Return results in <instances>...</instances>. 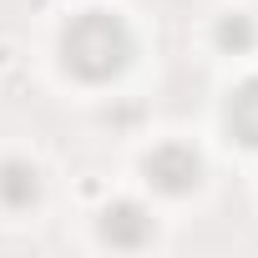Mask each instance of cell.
Returning a JSON list of instances; mask_svg holds the SVG:
<instances>
[{
  "label": "cell",
  "mask_w": 258,
  "mask_h": 258,
  "mask_svg": "<svg viewBox=\"0 0 258 258\" xmlns=\"http://www.w3.org/2000/svg\"><path fill=\"white\" fill-rule=\"evenodd\" d=\"M132 56H137V36L111 11H81L61 31V66L76 81H86V86L116 81L126 66H132Z\"/></svg>",
  "instance_id": "cell-1"
},
{
  "label": "cell",
  "mask_w": 258,
  "mask_h": 258,
  "mask_svg": "<svg viewBox=\"0 0 258 258\" xmlns=\"http://www.w3.org/2000/svg\"><path fill=\"white\" fill-rule=\"evenodd\" d=\"M142 172H147V182H152L162 198H187V192H198V182H203V157H198V147H187V142H157V147L147 152Z\"/></svg>",
  "instance_id": "cell-2"
},
{
  "label": "cell",
  "mask_w": 258,
  "mask_h": 258,
  "mask_svg": "<svg viewBox=\"0 0 258 258\" xmlns=\"http://www.w3.org/2000/svg\"><path fill=\"white\" fill-rule=\"evenodd\" d=\"M101 243H111V248H121V253H137V248H147L152 238H157V223H152V213L142 208V203H132V198H121V203H111L106 213H101Z\"/></svg>",
  "instance_id": "cell-3"
},
{
  "label": "cell",
  "mask_w": 258,
  "mask_h": 258,
  "mask_svg": "<svg viewBox=\"0 0 258 258\" xmlns=\"http://www.w3.org/2000/svg\"><path fill=\"white\" fill-rule=\"evenodd\" d=\"M46 182H41V167L26 162V157H6L0 162V208L6 213H31L41 203Z\"/></svg>",
  "instance_id": "cell-4"
},
{
  "label": "cell",
  "mask_w": 258,
  "mask_h": 258,
  "mask_svg": "<svg viewBox=\"0 0 258 258\" xmlns=\"http://www.w3.org/2000/svg\"><path fill=\"white\" fill-rule=\"evenodd\" d=\"M228 132L243 142V147H253L258 152V76H248V81H238L233 86V96H228Z\"/></svg>",
  "instance_id": "cell-5"
},
{
  "label": "cell",
  "mask_w": 258,
  "mask_h": 258,
  "mask_svg": "<svg viewBox=\"0 0 258 258\" xmlns=\"http://www.w3.org/2000/svg\"><path fill=\"white\" fill-rule=\"evenodd\" d=\"M213 41H218L228 56H248V51L258 46V21H253V16H243V11H233V16H223V21H218Z\"/></svg>",
  "instance_id": "cell-6"
}]
</instances>
